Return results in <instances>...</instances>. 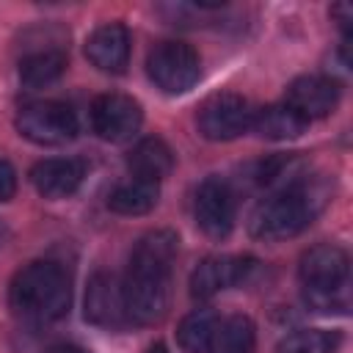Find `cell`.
Wrapping results in <instances>:
<instances>
[{"label": "cell", "mask_w": 353, "mask_h": 353, "mask_svg": "<svg viewBox=\"0 0 353 353\" xmlns=\"http://www.w3.org/2000/svg\"><path fill=\"white\" fill-rule=\"evenodd\" d=\"M193 215L207 237L223 240L234 226V193L229 182L221 176H207L196 190Z\"/></svg>", "instance_id": "obj_9"}, {"label": "cell", "mask_w": 353, "mask_h": 353, "mask_svg": "<svg viewBox=\"0 0 353 353\" xmlns=\"http://www.w3.org/2000/svg\"><path fill=\"white\" fill-rule=\"evenodd\" d=\"M251 116L254 110L240 94L221 91L201 102L196 113V127L207 141H232L251 127Z\"/></svg>", "instance_id": "obj_7"}, {"label": "cell", "mask_w": 353, "mask_h": 353, "mask_svg": "<svg viewBox=\"0 0 353 353\" xmlns=\"http://www.w3.org/2000/svg\"><path fill=\"white\" fill-rule=\"evenodd\" d=\"M127 168L132 171L135 179L160 182L174 168V152L168 149L163 138H143L127 154Z\"/></svg>", "instance_id": "obj_15"}, {"label": "cell", "mask_w": 353, "mask_h": 353, "mask_svg": "<svg viewBox=\"0 0 353 353\" xmlns=\"http://www.w3.org/2000/svg\"><path fill=\"white\" fill-rule=\"evenodd\" d=\"M331 17H336V19H339V25L347 30V28H350V22H353V8H350L347 3H339V6H334V8H331Z\"/></svg>", "instance_id": "obj_23"}, {"label": "cell", "mask_w": 353, "mask_h": 353, "mask_svg": "<svg viewBox=\"0 0 353 353\" xmlns=\"http://www.w3.org/2000/svg\"><path fill=\"white\" fill-rule=\"evenodd\" d=\"M339 102V85L320 74H306L290 83L284 105L292 108L303 121L328 116Z\"/></svg>", "instance_id": "obj_12"}, {"label": "cell", "mask_w": 353, "mask_h": 353, "mask_svg": "<svg viewBox=\"0 0 353 353\" xmlns=\"http://www.w3.org/2000/svg\"><path fill=\"white\" fill-rule=\"evenodd\" d=\"M83 176H85V165H83V160H74V157L41 160L30 171V179H33V188L39 190V196L52 199V201L72 196L80 188Z\"/></svg>", "instance_id": "obj_14"}, {"label": "cell", "mask_w": 353, "mask_h": 353, "mask_svg": "<svg viewBox=\"0 0 353 353\" xmlns=\"http://www.w3.org/2000/svg\"><path fill=\"white\" fill-rule=\"evenodd\" d=\"M143 121L141 105L127 94H102L91 105V127L102 141H130Z\"/></svg>", "instance_id": "obj_8"}, {"label": "cell", "mask_w": 353, "mask_h": 353, "mask_svg": "<svg viewBox=\"0 0 353 353\" xmlns=\"http://www.w3.org/2000/svg\"><path fill=\"white\" fill-rule=\"evenodd\" d=\"M41 353H85V350L77 347V345H66V342H61V345H50V347H44Z\"/></svg>", "instance_id": "obj_24"}, {"label": "cell", "mask_w": 353, "mask_h": 353, "mask_svg": "<svg viewBox=\"0 0 353 353\" xmlns=\"http://www.w3.org/2000/svg\"><path fill=\"white\" fill-rule=\"evenodd\" d=\"M66 69V52L61 47H44L36 52H28L19 61V80L30 88L55 83Z\"/></svg>", "instance_id": "obj_18"}, {"label": "cell", "mask_w": 353, "mask_h": 353, "mask_svg": "<svg viewBox=\"0 0 353 353\" xmlns=\"http://www.w3.org/2000/svg\"><path fill=\"white\" fill-rule=\"evenodd\" d=\"M8 303L14 314L22 320H33V323L61 320L72 303L66 270L47 259L30 262L14 276L8 287Z\"/></svg>", "instance_id": "obj_3"}, {"label": "cell", "mask_w": 353, "mask_h": 353, "mask_svg": "<svg viewBox=\"0 0 353 353\" xmlns=\"http://www.w3.org/2000/svg\"><path fill=\"white\" fill-rule=\"evenodd\" d=\"M85 58L110 74H121L130 63V30L121 22H105L85 39Z\"/></svg>", "instance_id": "obj_13"}, {"label": "cell", "mask_w": 353, "mask_h": 353, "mask_svg": "<svg viewBox=\"0 0 353 353\" xmlns=\"http://www.w3.org/2000/svg\"><path fill=\"white\" fill-rule=\"evenodd\" d=\"M179 240L171 229H154L143 234L130 256L127 276L121 281L127 317L141 325H154L165 317L171 301V265L176 259Z\"/></svg>", "instance_id": "obj_1"}, {"label": "cell", "mask_w": 353, "mask_h": 353, "mask_svg": "<svg viewBox=\"0 0 353 353\" xmlns=\"http://www.w3.org/2000/svg\"><path fill=\"white\" fill-rule=\"evenodd\" d=\"M218 323H221V317L212 309H196V312L185 314L176 328V345L185 353H207L212 345V336L218 331Z\"/></svg>", "instance_id": "obj_19"}, {"label": "cell", "mask_w": 353, "mask_h": 353, "mask_svg": "<svg viewBox=\"0 0 353 353\" xmlns=\"http://www.w3.org/2000/svg\"><path fill=\"white\" fill-rule=\"evenodd\" d=\"M157 199H160V182L132 176L113 188V193L108 196V207L119 215H146L149 210H154Z\"/></svg>", "instance_id": "obj_17"}, {"label": "cell", "mask_w": 353, "mask_h": 353, "mask_svg": "<svg viewBox=\"0 0 353 353\" xmlns=\"http://www.w3.org/2000/svg\"><path fill=\"white\" fill-rule=\"evenodd\" d=\"M254 345H256L254 323L245 314H232L218 323V331L207 353H254Z\"/></svg>", "instance_id": "obj_20"}, {"label": "cell", "mask_w": 353, "mask_h": 353, "mask_svg": "<svg viewBox=\"0 0 353 353\" xmlns=\"http://www.w3.org/2000/svg\"><path fill=\"white\" fill-rule=\"evenodd\" d=\"M325 199L328 190L320 182H309V179L290 182L254 210L251 234L268 243L290 240L317 218V212L325 207Z\"/></svg>", "instance_id": "obj_2"}, {"label": "cell", "mask_w": 353, "mask_h": 353, "mask_svg": "<svg viewBox=\"0 0 353 353\" xmlns=\"http://www.w3.org/2000/svg\"><path fill=\"white\" fill-rule=\"evenodd\" d=\"M256 270V259L251 256H207L190 276V295L207 301L226 287L243 284Z\"/></svg>", "instance_id": "obj_10"}, {"label": "cell", "mask_w": 353, "mask_h": 353, "mask_svg": "<svg viewBox=\"0 0 353 353\" xmlns=\"http://www.w3.org/2000/svg\"><path fill=\"white\" fill-rule=\"evenodd\" d=\"M336 347H339V334L336 331L303 328V331L287 334L276 345V353H334Z\"/></svg>", "instance_id": "obj_21"}, {"label": "cell", "mask_w": 353, "mask_h": 353, "mask_svg": "<svg viewBox=\"0 0 353 353\" xmlns=\"http://www.w3.org/2000/svg\"><path fill=\"white\" fill-rule=\"evenodd\" d=\"M17 193V171L8 160L0 157V201H11Z\"/></svg>", "instance_id": "obj_22"}, {"label": "cell", "mask_w": 353, "mask_h": 353, "mask_svg": "<svg viewBox=\"0 0 353 353\" xmlns=\"http://www.w3.org/2000/svg\"><path fill=\"white\" fill-rule=\"evenodd\" d=\"M347 270H350V259L345 248L334 243L309 248L298 265L306 303L317 312H345L347 309Z\"/></svg>", "instance_id": "obj_4"}, {"label": "cell", "mask_w": 353, "mask_h": 353, "mask_svg": "<svg viewBox=\"0 0 353 353\" xmlns=\"http://www.w3.org/2000/svg\"><path fill=\"white\" fill-rule=\"evenodd\" d=\"M251 127L262 138H268V141H290V138H298L309 127V121H303L292 108H287L284 102H279V105L259 108L251 116Z\"/></svg>", "instance_id": "obj_16"}, {"label": "cell", "mask_w": 353, "mask_h": 353, "mask_svg": "<svg viewBox=\"0 0 353 353\" xmlns=\"http://www.w3.org/2000/svg\"><path fill=\"white\" fill-rule=\"evenodd\" d=\"M85 320L94 323V325H102V328H113V325H121L127 320L124 290H121V281L113 273L99 270L88 279Z\"/></svg>", "instance_id": "obj_11"}, {"label": "cell", "mask_w": 353, "mask_h": 353, "mask_svg": "<svg viewBox=\"0 0 353 353\" xmlns=\"http://www.w3.org/2000/svg\"><path fill=\"white\" fill-rule=\"evenodd\" d=\"M149 80L165 94H185L199 83L201 58L185 41H160L146 58Z\"/></svg>", "instance_id": "obj_5"}, {"label": "cell", "mask_w": 353, "mask_h": 353, "mask_svg": "<svg viewBox=\"0 0 353 353\" xmlns=\"http://www.w3.org/2000/svg\"><path fill=\"white\" fill-rule=\"evenodd\" d=\"M149 353H168V347H165L163 342H157V345H152V347H149Z\"/></svg>", "instance_id": "obj_25"}, {"label": "cell", "mask_w": 353, "mask_h": 353, "mask_svg": "<svg viewBox=\"0 0 353 353\" xmlns=\"http://www.w3.org/2000/svg\"><path fill=\"white\" fill-rule=\"evenodd\" d=\"M0 234H3V226H0Z\"/></svg>", "instance_id": "obj_26"}, {"label": "cell", "mask_w": 353, "mask_h": 353, "mask_svg": "<svg viewBox=\"0 0 353 353\" xmlns=\"http://www.w3.org/2000/svg\"><path fill=\"white\" fill-rule=\"evenodd\" d=\"M17 130L33 143L58 146L77 135V116L63 102H30L17 113Z\"/></svg>", "instance_id": "obj_6"}]
</instances>
